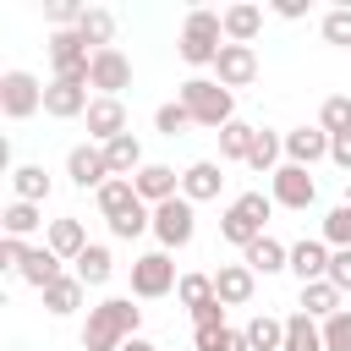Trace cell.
Masks as SVG:
<instances>
[{"mask_svg": "<svg viewBox=\"0 0 351 351\" xmlns=\"http://www.w3.org/2000/svg\"><path fill=\"white\" fill-rule=\"evenodd\" d=\"M280 351H324V324L307 318V313H291L285 318V346Z\"/></svg>", "mask_w": 351, "mask_h": 351, "instance_id": "4316f807", "label": "cell"}, {"mask_svg": "<svg viewBox=\"0 0 351 351\" xmlns=\"http://www.w3.org/2000/svg\"><path fill=\"white\" fill-rule=\"evenodd\" d=\"M88 82H44V115H55V121H77V115H88Z\"/></svg>", "mask_w": 351, "mask_h": 351, "instance_id": "4fadbf2b", "label": "cell"}, {"mask_svg": "<svg viewBox=\"0 0 351 351\" xmlns=\"http://www.w3.org/2000/svg\"><path fill=\"white\" fill-rule=\"evenodd\" d=\"M219 49H225V11H208V5L186 11V22H181V60L186 66H214Z\"/></svg>", "mask_w": 351, "mask_h": 351, "instance_id": "7a4b0ae2", "label": "cell"}, {"mask_svg": "<svg viewBox=\"0 0 351 351\" xmlns=\"http://www.w3.org/2000/svg\"><path fill=\"white\" fill-rule=\"evenodd\" d=\"M93 197H99V214H104V219H121V214H132V208L143 203V197H137V186H132V176H110Z\"/></svg>", "mask_w": 351, "mask_h": 351, "instance_id": "44dd1931", "label": "cell"}, {"mask_svg": "<svg viewBox=\"0 0 351 351\" xmlns=\"http://www.w3.org/2000/svg\"><path fill=\"white\" fill-rule=\"evenodd\" d=\"M252 291H258V274H252L247 263H219V269H214V296H219L225 307H247Z\"/></svg>", "mask_w": 351, "mask_h": 351, "instance_id": "e0dca14e", "label": "cell"}, {"mask_svg": "<svg viewBox=\"0 0 351 351\" xmlns=\"http://www.w3.org/2000/svg\"><path fill=\"white\" fill-rule=\"evenodd\" d=\"M104 159H110V170L115 176H137L148 159H143V143L126 132V137H115V143H104Z\"/></svg>", "mask_w": 351, "mask_h": 351, "instance_id": "f546056e", "label": "cell"}, {"mask_svg": "<svg viewBox=\"0 0 351 351\" xmlns=\"http://www.w3.org/2000/svg\"><path fill=\"white\" fill-rule=\"evenodd\" d=\"M324 241L340 252V247H351V197L346 203H335L329 214H324Z\"/></svg>", "mask_w": 351, "mask_h": 351, "instance_id": "60d3db41", "label": "cell"}, {"mask_svg": "<svg viewBox=\"0 0 351 351\" xmlns=\"http://www.w3.org/2000/svg\"><path fill=\"white\" fill-rule=\"evenodd\" d=\"M252 143H258V126L252 121H230V126H219V159H241L247 165V154H252Z\"/></svg>", "mask_w": 351, "mask_h": 351, "instance_id": "f1b7e54d", "label": "cell"}, {"mask_svg": "<svg viewBox=\"0 0 351 351\" xmlns=\"http://www.w3.org/2000/svg\"><path fill=\"white\" fill-rule=\"evenodd\" d=\"M302 313H307V318H318V324H324V318H335V313H340V291H335L329 280L302 285Z\"/></svg>", "mask_w": 351, "mask_h": 351, "instance_id": "d6a6232c", "label": "cell"}, {"mask_svg": "<svg viewBox=\"0 0 351 351\" xmlns=\"http://www.w3.org/2000/svg\"><path fill=\"white\" fill-rule=\"evenodd\" d=\"M82 121H88V137H93L99 148L115 143V137H126V104H121V99H99V93H93V104H88Z\"/></svg>", "mask_w": 351, "mask_h": 351, "instance_id": "5bb4252c", "label": "cell"}, {"mask_svg": "<svg viewBox=\"0 0 351 351\" xmlns=\"http://www.w3.org/2000/svg\"><path fill=\"white\" fill-rule=\"evenodd\" d=\"M219 186H225V176H219L214 159H192L181 170V197L186 203H208V197H219Z\"/></svg>", "mask_w": 351, "mask_h": 351, "instance_id": "ffe728a7", "label": "cell"}, {"mask_svg": "<svg viewBox=\"0 0 351 351\" xmlns=\"http://www.w3.org/2000/svg\"><path fill=\"white\" fill-rule=\"evenodd\" d=\"M214 71H219L225 88H247V82L258 77V55H252V44H225L219 60H214Z\"/></svg>", "mask_w": 351, "mask_h": 351, "instance_id": "d6986e66", "label": "cell"}, {"mask_svg": "<svg viewBox=\"0 0 351 351\" xmlns=\"http://www.w3.org/2000/svg\"><path fill=\"white\" fill-rule=\"evenodd\" d=\"M77 33H82V44H88V49H110V38H115V11L88 5V11H82V22H77Z\"/></svg>", "mask_w": 351, "mask_h": 351, "instance_id": "83f0119b", "label": "cell"}, {"mask_svg": "<svg viewBox=\"0 0 351 351\" xmlns=\"http://www.w3.org/2000/svg\"><path fill=\"white\" fill-rule=\"evenodd\" d=\"M38 296H44V307H49L55 318H66V313H77V307H82V296H88V285H82L77 274H60V280H55L49 291H38Z\"/></svg>", "mask_w": 351, "mask_h": 351, "instance_id": "484cf974", "label": "cell"}, {"mask_svg": "<svg viewBox=\"0 0 351 351\" xmlns=\"http://www.w3.org/2000/svg\"><path fill=\"white\" fill-rule=\"evenodd\" d=\"M22 280H27L33 291H49V285L60 280V258H55L49 247H33V252H27V263H22Z\"/></svg>", "mask_w": 351, "mask_h": 351, "instance_id": "1f68e13d", "label": "cell"}, {"mask_svg": "<svg viewBox=\"0 0 351 351\" xmlns=\"http://www.w3.org/2000/svg\"><path fill=\"white\" fill-rule=\"evenodd\" d=\"M269 197H274V208L307 214V208L318 203V181H313V170H302V165H280V170L269 176Z\"/></svg>", "mask_w": 351, "mask_h": 351, "instance_id": "9c48e42d", "label": "cell"}, {"mask_svg": "<svg viewBox=\"0 0 351 351\" xmlns=\"http://www.w3.org/2000/svg\"><path fill=\"white\" fill-rule=\"evenodd\" d=\"M82 11H88V5H77V0H49V5H44V16H49L55 27H77Z\"/></svg>", "mask_w": 351, "mask_h": 351, "instance_id": "ee69618b", "label": "cell"}, {"mask_svg": "<svg viewBox=\"0 0 351 351\" xmlns=\"http://www.w3.org/2000/svg\"><path fill=\"white\" fill-rule=\"evenodd\" d=\"M143 230H154V208H148V203H137L132 214H121V219H110V236H115V241H137Z\"/></svg>", "mask_w": 351, "mask_h": 351, "instance_id": "f35d334b", "label": "cell"}, {"mask_svg": "<svg viewBox=\"0 0 351 351\" xmlns=\"http://www.w3.org/2000/svg\"><path fill=\"white\" fill-rule=\"evenodd\" d=\"M329 285H335V291H340V296H346V291H351V247H340V252H335V258H329Z\"/></svg>", "mask_w": 351, "mask_h": 351, "instance_id": "f6af8a7d", "label": "cell"}, {"mask_svg": "<svg viewBox=\"0 0 351 351\" xmlns=\"http://www.w3.org/2000/svg\"><path fill=\"white\" fill-rule=\"evenodd\" d=\"M132 186H137V197H143L148 208H159V203L181 197V176H176L170 165H143V170L132 176Z\"/></svg>", "mask_w": 351, "mask_h": 351, "instance_id": "2e32d148", "label": "cell"}, {"mask_svg": "<svg viewBox=\"0 0 351 351\" xmlns=\"http://www.w3.org/2000/svg\"><path fill=\"white\" fill-rule=\"evenodd\" d=\"M88 88H99V99H121V88H132V60H126L115 44H110V49H93Z\"/></svg>", "mask_w": 351, "mask_h": 351, "instance_id": "30bf717a", "label": "cell"}, {"mask_svg": "<svg viewBox=\"0 0 351 351\" xmlns=\"http://www.w3.org/2000/svg\"><path fill=\"white\" fill-rule=\"evenodd\" d=\"M44 55H49V66H55L60 82H88V71H93V49L82 44L77 27H55L44 38Z\"/></svg>", "mask_w": 351, "mask_h": 351, "instance_id": "5b68a950", "label": "cell"}, {"mask_svg": "<svg viewBox=\"0 0 351 351\" xmlns=\"http://www.w3.org/2000/svg\"><path fill=\"white\" fill-rule=\"evenodd\" d=\"M137 329H143V307H132V296H104L99 307H88L82 351H121Z\"/></svg>", "mask_w": 351, "mask_h": 351, "instance_id": "6da1fadb", "label": "cell"}, {"mask_svg": "<svg viewBox=\"0 0 351 351\" xmlns=\"http://www.w3.org/2000/svg\"><path fill=\"white\" fill-rule=\"evenodd\" d=\"M247 165H252L258 176H274V170L285 165V137H280V132H269V126H258V143H252Z\"/></svg>", "mask_w": 351, "mask_h": 351, "instance_id": "d4e9b609", "label": "cell"}, {"mask_svg": "<svg viewBox=\"0 0 351 351\" xmlns=\"http://www.w3.org/2000/svg\"><path fill=\"white\" fill-rule=\"evenodd\" d=\"M181 104L192 110L197 126H214V132L236 121V93H230L219 77H186V82H181Z\"/></svg>", "mask_w": 351, "mask_h": 351, "instance_id": "3957f363", "label": "cell"}, {"mask_svg": "<svg viewBox=\"0 0 351 351\" xmlns=\"http://www.w3.org/2000/svg\"><path fill=\"white\" fill-rule=\"evenodd\" d=\"M176 285H181V274H176V263H170V252H143V258H132V296H137V302L170 296Z\"/></svg>", "mask_w": 351, "mask_h": 351, "instance_id": "52a82bcc", "label": "cell"}, {"mask_svg": "<svg viewBox=\"0 0 351 351\" xmlns=\"http://www.w3.org/2000/svg\"><path fill=\"white\" fill-rule=\"evenodd\" d=\"M44 110V82L33 71H5L0 77V115L5 121H27Z\"/></svg>", "mask_w": 351, "mask_h": 351, "instance_id": "ba28073f", "label": "cell"}, {"mask_svg": "<svg viewBox=\"0 0 351 351\" xmlns=\"http://www.w3.org/2000/svg\"><path fill=\"white\" fill-rule=\"evenodd\" d=\"M11 192H16L22 203H38V208H44V197H49L44 165H16V170H11Z\"/></svg>", "mask_w": 351, "mask_h": 351, "instance_id": "4dcf8cb0", "label": "cell"}, {"mask_svg": "<svg viewBox=\"0 0 351 351\" xmlns=\"http://www.w3.org/2000/svg\"><path fill=\"white\" fill-rule=\"evenodd\" d=\"M329 159L351 176V132H340V137H329Z\"/></svg>", "mask_w": 351, "mask_h": 351, "instance_id": "7dc6e473", "label": "cell"}, {"mask_svg": "<svg viewBox=\"0 0 351 351\" xmlns=\"http://www.w3.org/2000/svg\"><path fill=\"white\" fill-rule=\"evenodd\" d=\"M318 159H329V132H324V126H296V132H285V165L313 170Z\"/></svg>", "mask_w": 351, "mask_h": 351, "instance_id": "9a60e30c", "label": "cell"}, {"mask_svg": "<svg viewBox=\"0 0 351 351\" xmlns=\"http://www.w3.org/2000/svg\"><path fill=\"white\" fill-rule=\"evenodd\" d=\"M329 258H335V247H329L324 236H302V241L291 247V274H296L302 285L329 280Z\"/></svg>", "mask_w": 351, "mask_h": 351, "instance_id": "7c38bea8", "label": "cell"}, {"mask_svg": "<svg viewBox=\"0 0 351 351\" xmlns=\"http://www.w3.org/2000/svg\"><path fill=\"white\" fill-rule=\"evenodd\" d=\"M176 296H181V307H186V313H197V307L219 302V296H214V274H181Z\"/></svg>", "mask_w": 351, "mask_h": 351, "instance_id": "d590c367", "label": "cell"}, {"mask_svg": "<svg viewBox=\"0 0 351 351\" xmlns=\"http://www.w3.org/2000/svg\"><path fill=\"white\" fill-rule=\"evenodd\" d=\"M186 126H197V121H192V110H186L181 99H170V104L154 110V132H159V137H181Z\"/></svg>", "mask_w": 351, "mask_h": 351, "instance_id": "8d00e7d4", "label": "cell"}, {"mask_svg": "<svg viewBox=\"0 0 351 351\" xmlns=\"http://www.w3.org/2000/svg\"><path fill=\"white\" fill-rule=\"evenodd\" d=\"M121 351H159V346H154V340H148V335H132V340H126V346H121Z\"/></svg>", "mask_w": 351, "mask_h": 351, "instance_id": "681fc988", "label": "cell"}, {"mask_svg": "<svg viewBox=\"0 0 351 351\" xmlns=\"http://www.w3.org/2000/svg\"><path fill=\"white\" fill-rule=\"evenodd\" d=\"M324 351H351V307L324 318Z\"/></svg>", "mask_w": 351, "mask_h": 351, "instance_id": "7bdbcfd3", "label": "cell"}, {"mask_svg": "<svg viewBox=\"0 0 351 351\" xmlns=\"http://www.w3.org/2000/svg\"><path fill=\"white\" fill-rule=\"evenodd\" d=\"M269 214H274V197H269V192H241V197L219 214V236H225L230 247H241V252H247L258 236H269V230H263V225H269Z\"/></svg>", "mask_w": 351, "mask_h": 351, "instance_id": "277c9868", "label": "cell"}, {"mask_svg": "<svg viewBox=\"0 0 351 351\" xmlns=\"http://www.w3.org/2000/svg\"><path fill=\"white\" fill-rule=\"evenodd\" d=\"M247 346H252V351H280V346H285V318L252 313V318H247Z\"/></svg>", "mask_w": 351, "mask_h": 351, "instance_id": "836d02e7", "label": "cell"}, {"mask_svg": "<svg viewBox=\"0 0 351 351\" xmlns=\"http://www.w3.org/2000/svg\"><path fill=\"white\" fill-rule=\"evenodd\" d=\"M318 126H324L329 137L351 132V99H346V93H329V99L318 104Z\"/></svg>", "mask_w": 351, "mask_h": 351, "instance_id": "74e56055", "label": "cell"}, {"mask_svg": "<svg viewBox=\"0 0 351 351\" xmlns=\"http://www.w3.org/2000/svg\"><path fill=\"white\" fill-rule=\"evenodd\" d=\"M27 252H33V247H27L22 236H5V241H0V263H5V269H16V274H22V263H27Z\"/></svg>", "mask_w": 351, "mask_h": 351, "instance_id": "bcb514c9", "label": "cell"}, {"mask_svg": "<svg viewBox=\"0 0 351 351\" xmlns=\"http://www.w3.org/2000/svg\"><path fill=\"white\" fill-rule=\"evenodd\" d=\"M263 33V5H225V44H252Z\"/></svg>", "mask_w": 351, "mask_h": 351, "instance_id": "7402d4cb", "label": "cell"}, {"mask_svg": "<svg viewBox=\"0 0 351 351\" xmlns=\"http://www.w3.org/2000/svg\"><path fill=\"white\" fill-rule=\"evenodd\" d=\"M71 274H77L82 285H104V280L115 274V258H110V247H104V241H88V247H82V258L71 263Z\"/></svg>", "mask_w": 351, "mask_h": 351, "instance_id": "cb8c5ba5", "label": "cell"}, {"mask_svg": "<svg viewBox=\"0 0 351 351\" xmlns=\"http://www.w3.org/2000/svg\"><path fill=\"white\" fill-rule=\"evenodd\" d=\"M318 33H324V44H340V49H351V5H335V11H324Z\"/></svg>", "mask_w": 351, "mask_h": 351, "instance_id": "b9f144b4", "label": "cell"}, {"mask_svg": "<svg viewBox=\"0 0 351 351\" xmlns=\"http://www.w3.org/2000/svg\"><path fill=\"white\" fill-rule=\"evenodd\" d=\"M66 176H71L82 192H88V186L99 192V186H104L115 170H110V159H104V148H99V143H77V148L66 154Z\"/></svg>", "mask_w": 351, "mask_h": 351, "instance_id": "8fae6325", "label": "cell"}, {"mask_svg": "<svg viewBox=\"0 0 351 351\" xmlns=\"http://www.w3.org/2000/svg\"><path fill=\"white\" fill-rule=\"evenodd\" d=\"M154 236H159V252L186 247V241L197 236V203H186V197L159 203V208H154Z\"/></svg>", "mask_w": 351, "mask_h": 351, "instance_id": "8992f818", "label": "cell"}, {"mask_svg": "<svg viewBox=\"0 0 351 351\" xmlns=\"http://www.w3.org/2000/svg\"><path fill=\"white\" fill-rule=\"evenodd\" d=\"M44 247H49L60 263H77V258H82V247H88V230H82V219H77V214H66V219H49V230H44Z\"/></svg>", "mask_w": 351, "mask_h": 351, "instance_id": "ac0fdd59", "label": "cell"}, {"mask_svg": "<svg viewBox=\"0 0 351 351\" xmlns=\"http://www.w3.org/2000/svg\"><path fill=\"white\" fill-rule=\"evenodd\" d=\"M0 225H5V236H33V230L44 225V208H38V203L11 197V203H5V214H0Z\"/></svg>", "mask_w": 351, "mask_h": 351, "instance_id": "e575fe53", "label": "cell"}, {"mask_svg": "<svg viewBox=\"0 0 351 351\" xmlns=\"http://www.w3.org/2000/svg\"><path fill=\"white\" fill-rule=\"evenodd\" d=\"M274 11H280V16H285V22H296V16H307V5H302V0H280V5H274Z\"/></svg>", "mask_w": 351, "mask_h": 351, "instance_id": "c3c4849f", "label": "cell"}, {"mask_svg": "<svg viewBox=\"0 0 351 351\" xmlns=\"http://www.w3.org/2000/svg\"><path fill=\"white\" fill-rule=\"evenodd\" d=\"M241 263H247L252 274H280V269H291V247H280L274 236H258V241L241 252Z\"/></svg>", "mask_w": 351, "mask_h": 351, "instance_id": "603a6c76", "label": "cell"}, {"mask_svg": "<svg viewBox=\"0 0 351 351\" xmlns=\"http://www.w3.org/2000/svg\"><path fill=\"white\" fill-rule=\"evenodd\" d=\"M192 346L197 351H252L247 346V329H230V324L225 329H208V335H192Z\"/></svg>", "mask_w": 351, "mask_h": 351, "instance_id": "ab89813d", "label": "cell"}]
</instances>
